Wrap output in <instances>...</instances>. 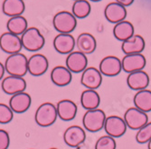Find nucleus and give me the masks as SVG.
<instances>
[{
  "label": "nucleus",
  "mask_w": 151,
  "mask_h": 149,
  "mask_svg": "<svg viewBox=\"0 0 151 149\" xmlns=\"http://www.w3.org/2000/svg\"><path fill=\"white\" fill-rule=\"evenodd\" d=\"M146 65H147V60L142 54L126 55L121 60L122 70L129 74L136 71L143 70Z\"/></svg>",
  "instance_id": "nucleus-14"
},
{
  "label": "nucleus",
  "mask_w": 151,
  "mask_h": 149,
  "mask_svg": "<svg viewBox=\"0 0 151 149\" xmlns=\"http://www.w3.org/2000/svg\"><path fill=\"white\" fill-rule=\"evenodd\" d=\"M127 85L130 89L137 92L147 89L149 85V76L144 70L130 73L127 77Z\"/></svg>",
  "instance_id": "nucleus-20"
},
{
  "label": "nucleus",
  "mask_w": 151,
  "mask_h": 149,
  "mask_svg": "<svg viewBox=\"0 0 151 149\" xmlns=\"http://www.w3.org/2000/svg\"><path fill=\"white\" fill-rule=\"evenodd\" d=\"M49 149H58V148H56V147H51V148H49Z\"/></svg>",
  "instance_id": "nucleus-38"
},
{
  "label": "nucleus",
  "mask_w": 151,
  "mask_h": 149,
  "mask_svg": "<svg viewBox=\"0 0 151 149\" xmlns=\"http://www.w3.org/2000/svg\"><path fill=\"white\" fill-rule=\"evenodd\" d=\"M2 91L10 96L24 92L26 89V81L24 77L15 76H7L2 79L1 82Z\"/></svg>",
  "instance_id": "nucleus-12"
},
{
  "label": "nucleus",
  "mask_w": 151,
  "mask_h": 149,
  "mask_svg": "<svg viewBox=\"0 0 151 149\" xmlns=\"http://www.w3.org/2000/svg\"><path fill=\"white\" fill-rule=\"evenodd\" d=\"M58 118L56 105L51 102L41 104L35 111V121L41 127H48L53 125Z\"/></svg>",
  "instance_id": "nucleus-2"
},
{
  "label": "nucleus",
  "mask_w": 151,
  "mask_h": 149,
  "mask_svg": "<svg viewBox=\"0 0 151 149\" xmlns=\"http://www.w3.org/2000/svg\"><path fill=\"white\" fill-rule=\"evenodd\" d=\"M72 13L76 18H85L87 17L91 13V5L87 0H77L74 1Z\"/></svg>",
  "instance_id": "nucleus-29"
},
{
  "label": "nucleus",
  "mask_w": 151,
  "mask_h": 149,
  "mask_svg": "<svg viewBox=\"0 0 151 149\" xmlns=\"http://www.w3.org/2000/svg\"><path fill=\"white\" fill-rule=\"evenodd\" d=\"M49 67V61L43 54H35L27 61V72L33 76H41L46 73Z\"/></svg>",
  "instance_id": "nucleus-8"
},
{
  "label": "nucleus",
  "mask_w": 151,
  "mask_h": 149,
  "mask_svg": "<svg viewBox=\"0 0 151 149\" xmlns=\"http://www.w3.org/2000/svg\"><path fill=\"white\" fill-rule=\"evenodd\" d=\"M147 149H151V139H150L149 142L147 143Z\"/></svg>",
  "instance_id": "nucleus-36"
},
{
  "label": "nucleus",
  "mask_w": 151,
  "mask_h": 149,
  "mask_svg": "<svg viewBox=\"0 0 151 149\" xmlns=\"http://www.w3.org/2000/svg\"><path fill=\"white\" fill-rule=\"evenodd\" d=\"M99 70L102 76H116L121 70V60L114 56H108L101 59L99 65Z\"/></svg>",
  "instance_id": "nucleus-16"
},
{
  "label": "nucleus",
  "mask_w": 151,
  "mask_h": 149,
  "mask_svg": "<svg viewBox=\"0 0 151 149\" xmlns=\"http://www.w3.org/2000/svg\"><path fill=\"white\" fill-rule=\"evenodd\" d=\"M63 141L70 147H78L83 144L86 139L85 129L80 126H71L67 127L63 133Z\"/></svg>",
  "instance_id": "nucleus-9"
},
{
  "label": "nucleus",
  "mask_w": 151,
  "mask_h": 149,
  "mask_svg": "<svg viewBox=\"0 0 151 149\" xmlns=\"http://www.w3.org/2000/svg\"><path fill=\"white\" fill-rule=\"evenodd\" d=\"M65 66L72 73H82L88 67L87 56L80 51H73L67 55Z\"/></svg>",
  "instance_id": "nucleus-11"
},
{
  "label": "nucleus",
  "mask_w": 151,
  "mask_h": 149,
  "mask_svg": "<svg viewBox=\"0 0 151 149\" xmlns=\"http://www.w3.org/2000/svg\"><path fill=\"white\" fill-rule=\"evenodd\" d=\"M134 0H116V2L120 4L121 6L123 7H128V6H130L132 3H133Z\"/></svg>",
  "instance_id": "nucleus-34"
},
{
  "label": "nucleus",
  "mask_w": 151,
  "mask_h": 149,
  "mask_svg": "<svg viewBox=\"0 0 151 149\" xmlns=\"http://www.w3.org/2000/svg\"><path fill=\"white\" fill-rule=\"evenodd\" d=\"M124 121L127 127L132 130H139L148 123L147 113L140 111L136 107H129L124 114Z\"/></svg>",
  "instance_id": "nucleus-6"
},
{
  "label": "nucleus",
  "mask_w": 151,
  "mask_h": 149,
  "mask_svg": "<svg viewBox=\"0 0 151 149\" xmlns=\"http://www.w3.org/2000/svg\"><path fill=\"white\" fill-rule=\"evenodd\" d=\"M6 73V70H5V66H4V64L0 62V80H2L4 78V75Z\"/></svg>",
  "instance_id": "nucleus-35"
},
{
  "label": "nucleus",
  "mask_w": 151,
  "mask_h": 149,
  "mask_svg": "<svg viewBox=\"0 0 151 149\" xmlns=\"http://www.w3.org/2000/svg\"><path fill=\"white\" fill-rule=\"evenodd\" d=\"M6 28L7 31L17 35V36H22L24 31L28 28V23L24 17L23 16H17L10 17L6 23Z\"/></svg>",
  "instance_id": "nucleus-28"
},
{
  "label": "nucleus",
  "mask_w": 151,
  "mask_h": 149,
  "mask_svg": "<svg viewBox=\"0 0 151 149\" xmlns=\"http://www.w3.org/2000/svg\"><path fill=\"white\" fill-rule=\"evenodd\" d=\"M81 84L86 89H98L102 84V75L99 69L90 66L81 73Z\"/></svg>",
  "instance_id": "nucleus-13"
},
{
  "label": "nucleus",
  "mask_w": 151,
  "mask_h": 149,
  "mask_svg": "<svg viewBox=\"0 0 151 149\" xmlns=\"http://www.w3.org/2000/svg\"><path fill=\"white\" fill-rule=\"evenodd\" d=\"M106 114L101 109L88 110L82 116V125L85 130L91 133L101 131L104 127Z\"/></svg>",
  "instance_id": "nucleus-4"
},
{
  "label": "nucleus",
  "mask_w": 151,
  "mask_h": 149,
  "mask_svg": "<svg viewBox=\"0 0 151 149\" xmlns=\"http://www.w3.org/2000/svg\"><path fill=\"white\" fill-rule=\"evenodd\" d=\"M104 15L106 19L114 24H118L125 19L127 17V10L125 7L117 2H112L107 5L104 9Z\"/></svg>",
  "instance_id": "nucleus-21"
},
{
  "label": "nucleus",
  "mask_w": 151,
  "mask_h": 149,
  "mask_svg": "<svg viewBox=\"0 0 151 149\" xmlns=\"http://www.w3.org/2000/svg\"><path fill=\"white\" fill-rule=\"evenodd\" d=\"M91 1H92V2H99V1H101V0H91Z\"/></svg>",
  "instance_id": "nucleus-37"
},
{
  "label": "nucleus",
  "mask_w": 151,
  "mask_h": 149,
  "mask_svg": "<svg viewBox=\"0 0 151 149\" xmlns=\"http://www.w3.org/2000/svg\"><path fill=\"white\" fill-rule=\"evenodd\" d=\"M76 47L84 55H89L95 51L97 47L95 37L90 33H81L76 39Z\"/></svg>",
  "instance_id": "nucleus-23"
},
{
  "label": "nucleus",
  "mask_w": 151,
  "mask_h": 149,
  "mask_svg": "<svg viewBox=\"0 0 151 149\" xmlns=\"http://www.w3.org/2000/svg\"><path fill=\"white\" fill-rule=\"evenodd\" d=\"M146 43L144 38L139 35H134L129 39L122 42L121 49L126 55H132V54H141L145 49Z\"/></svg>",
  "instance_id": "nucleus-22"
},
{
  "label": "nucleus",
  "mask_w": 151,
  "mask_h": 149,
  "mask_svg": "<svg viewBox=\"0 0 151 149\" xmlns=\"http://www.w3.org/2000/svg\"><path fill=\"white\" fill-rule=\"evenodd\" d=\"M23 46L19 36L14 35L10 32H5L0 36V49L3 52L13 55V54L20 53Z\"/></svg>",
  "instance_id": "nucleus-10"
},
{
  "label": "nucleus",
  "mask_w": 151,
  "mask_h": 149,
  "mask_svg": "<svg viewBox=\"0 0 151 149\" xmlns=\"http://www.w3.org/2000/svg\"><path fill=\"white\" fill-rule=\"evenodd\" d=\"M52 44L55 51L61 55H69L76 46V40L71 34H58Z\"/></svg>",
  "instance_id": "nucleus-17"
},
{
  "label": "nucleus",
  "mask_w": 151,
  "mask_h": 149,
  "mask_svg": "<svg viewBox=\"0 0 151 149\" xmlns=\"http://www.w3.org/2000/svg\"><path fill=\"white\" fill-rule=\"evenodd\" d=\"M113 35L116 39L124 42L134 36V26L130 22L123 20L115 25L113 28Z\"/></svg>",
  "instance_id": "nucleus-27"
},
{
  "label": "nucleus",
  "mask_w": 151,
  "mask_h": 149,
  "mask_svg": "<svg viewBox=\"0 0 151 149\" xmlns=\"http://www.w3.org/2000/svg\"><path fill=\"white\" fill-rule=\"evenodd\" d=\"M24 9L25 5L24 0H4L2 4L3 13L10 17L22 16Z\"/></svg>",
  "instance_id": "nucleus-25"
},
{
  "label": "nucleus",
  "mask_w": 151,
  "mask_h": 149,
  "mask_svg": "<svg viewBox=\"0 0 151 149\" xmlns=\"http://www.w3.org/2000/svg\"><path fill=\"white\" fill-rule=\"evenodd\" d=\"M30 149H34V148H30Z\"/></svg>",
  "instance_id": "nucleus-40"
},
{
  "label": "nucleus",
  "mask_w": 151,
  "mask_h": 149,
  "mask_svg": "<svg viewBox=\"0 0 151 149\" xmlns=\"http://www.w3.org/2000/svg\"><path fill=\"white\" fill-rule=\"evenodd\" d=\"M56 110L58 118L63 121L73 120L77 115L78 107L77 105L70 99L60 100L56 105Z\"/></svg>",
  "instance_id": "nucleus-18"
},
{
  "label": "nucleus",
  "mask_w": 151,
  "mask_h": 149,
  "mask_svg": "<svg viewBox=\"0 0 151 149\" xmlns=\"http://www.w3.org/2000/svg\"><path fill=\"white\" fill-rule=\"evenodd\" d=\"M32 104V97L26 92H21L11 96L8 105L14 114H23L29 109Z\"/></svg>",
  "instance_id": "nucleus-15"
},
{
  "label": "nucleus",
  "mask_w": 151,
  "mask_h": 149,
  "mask_svg": "<svg viewBox=\"0 0 151 149\" xmlns=\"http://www.w3.org/2000/svg\"><path fill=\"white\" fill-rule=\"evenodd\" d=\"M27 61H28V58L21 52L9 55L4 64L5 70L8 76L24 77L28 73L27 72Z\"/></svg>",
  "instance_id": "nucleus-1"
},
{
  "label": "nucleus",
  "mask_w": 151,
  "mask_h": 149,
  "mask_svg": "<svg viewBox=\"0 0 151 149\" xmlns=\"http://www.w3.org/2000/svg\"><path fill=\"white\" fill-rule=\"evenodd\" d=\"M53 28L59 34H71L77 25V19L69 11H60L52 18Z\"/></svg>",
  "instance_id": "nucleus-5"
},
{
  "label": "nucleus",
  "mask_w": 151,
  "mask_h": 149,
  "mask_svg": "<svg viewBox=\"0 0 151 149\" xmlns=\"http://www.w3.org/2000/svg\"><path fill=\"white\" fill-rule=\"evenodd\" d=\"M14 118V112L9 105L4 103H0V124H8Z\"/></svg>",
  "instance_id": "nucleus-32"
},
{
  "label": "nucleus",
  "mask_w": 151,
  "mask_h": 149,
  "mask_svg": "<svg viewBox=\"0 0 151 149\" xmlns=\"http://www.w3.org/2000/svg\"><path fill=\"white\" fill-rule=\"evenodd\" d=\"M133 102L135 107L144 113H148L151 111V91L147 89H143L138 91L134 96Z\"/></svg>",
  "instance_id": "nucleus-26"
},
{
  "label": "nucleus",
  "mask_w": 151,
  "mask_h": 149,
  "mask_svg": "<svg viewBox=\"0 0 151 149\" xmlns=\"http://www.w3.org/2000/svg\"><path fill=\"white\" fill-rule=\"evenodd\" d=\"M101 104V97L96 90L86 89L82 91L81 94V106L88 110L97 109Z\"/></svg>",
  "instance_id": "nucleus-24"
},
{
  "label": "nucleus",
  "mask_w": 151,
  "mask_h": 149,
  "mask_svg": "<svg viewBox=\"0 0 151 149\" xmlns=\"http://www.w3.org/2000/svg\"><path fill=\"white\" fill-rule=\"evenodd\" d=\"M10 145L9 134L5 129H0V149H8Z\"/></svg>",
  "instance_id": "nucleus-33"
},
{
  "label": "nucleus",
  "mask_w": 151,
  "mask_h": 149,
  "mask_svg": "<svg viewBox=\"0 0 151 149\" xmlns=\"http://www.w3.org/2000/svg\"><path fill=\"white\" fill-rule=\"evenodd\" d=\"M135 138L139 144H146L149 142L151 139V122H148L147 124L138 130Z\"/></svg>",
  "instance_id": "nucleus-30"
},
{
  "label": "nucleus",
  "mask_w": 151,
  "mask_h": 149,
  "mask_svg": "<svg viewBox=\"0 0 151 149\" xmlns=\"http://www.w3.org/2000/svg\"><path fill=\"white\" fill-rule=\"evenodd\" d=\"M23 48L29 52H36L42 49L45 45V38L35 26L28 28L21 36Z\"/></svg>",
  "instance_id": "nucleus-3"
},
{
  "label": "nucleus",
  "mask_w": 151,
  "mask_h": 149,
  "mask_svg": "<svg viewBox=\"0 0 151 149\" xmlns=\"http://www.w3.org/2000/svg\"><path fill=\"white\" fill-rule=\"evenodd\" d=\"M74 1H77V0H74Z\"/></svg>",
  "instance_id": "nucleus-39"
},
{
  "label": "nucleus",
  "mask_w": 151,
  "mask_h": 149,
  "mask_svg": "<svg viewBox=\"0 0 151 149\" xmlns=\"http://www.w3.org/2000/svg\"><path fill=\"white\" fill-rule=\"evenodd\" d=\"M51 81L57 86H66L71 84L73 73L64 65H56L51 71Z\"/></svg>",
  "instance_id": "nucleus-19"
},
{
  "label": "nucleus",
  "mask_w": 151,
  "mask_h": 149,
  "mask_svg": "<svg viewBox=\"0 0 151 149\" xmlns=\"http://www.w3.org/2000/svg\"><path fill=\"white\" fill-rule=\"evenodd\" d=\"M103 128L108 135L113 138H118L126 133L128 127L122 117L118 116H109L106 117Z\"/></svg>",
  "instance_id": "nucleus-7"
},
{
  "label": "nucleus",
  "mask_w": 151,
  "mask_h": 149,
  "mask_svg": "<svg viewBox=\"0 0 151 149\" xmlns=\"http://www.w3.org/2000/svg\"><path fill=\"white\" fill-rule=\"evenodd\" d=\"M117 144L115 138L109 135H102L95 144V149H116Z\"/></svg>",
  "instance_id": "nucleus-31"
}]
</instances>
